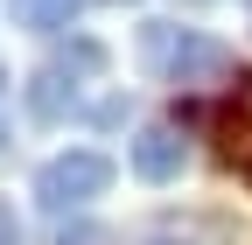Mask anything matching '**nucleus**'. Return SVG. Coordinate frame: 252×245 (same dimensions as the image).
Segmentation results:
<instances>
[{
	"label": "nucleus",
	"mask_w": 252,
	"mask_h": 245,
	"mask_svg": "<svg viewBox=\"0 0 252 245\" xmlns=\"http://www.w3.org/2000/svg\"><path fill=\"white\" fill-rule=\"evenodd\" d=\"M0 245H21V217H14V203H0Z\"/></svg>",
	"instance_id": "obj_10"
},
{
	"label": "nucleus",
	"mask_w": 252,
	"mask_h": 245,
	"mask_svg": "<svg viewBox=\"0 0 252 245\" xmlns=\"http://www.w3.org/2000/svg\"><path fill=\"white\" fill-rule=\"evenodd\" d=\"M0 147H7V126H0Z\"/></svg>",
	"instance_id": "obj_12"
},
{
	"label": "nucleus",
	"mask_w": 252,
	"mask_h": 245,
	"mask_svg": "<svg viewBox=\"0 0 252 245\" xmlns=\"http://www.w3.org/2000/svg\"><path fill=\"white\" fill-rule=\"evenodd\" d=\"M140 245H238V231L224 224V217H161V224H147L140 231Z\"/></svg>",
	"instance_id": "obj_4"
},
{
	"label": "nucleus",
	"mask_w": 252,
	"mask_h": 245,
	"mask_svg": "<svg viewBox=\"0 0 252 245\" xmlns=\"http://www.w3.org/2000/svg\"><path fill=\"white\" fill-rule=\"evenodd\" d=\"M56 70H63V77H98V70H105V49H98V42H70V49L56 56Z\"/></svg>",
	"instance_id": "obj_8"
},
{
	"label": "nucleus",
	"mask_w": 252,
	"mask_h": 245,
	"mask_svg": "<svg viewBox=\"0 0 252 245\" xmlns=\"http://www.w3.org/2000/svg\"><path fill=\"white\" fill-rule=\"evenodd\" d=\"M112 189V161L98 154V147H70V154H56L35 168V203L49 210V217H63V210H77L91 196Z\"/></svg>",
	"instance_id": "obj_1"
},
{
	"label": "nucleus",
	"mask_w": 252,
	"mask_h": 245,
	"mask_svg": "<svg viewBox=\"0 0 252 245\" xmlns=\"http://www.w3.org/2000/svg\"><path fill=\"white\" fill-rule=\"evenodd\" d=\"M238 175H245V182H252V154H245V161H238Z\"/></svg>",
	"instance_id": "obj_11"
},
{
	"label": "nucleus",
	"mask_w": 252,
	"mask_h": 245,
	"mask_svg": "<svg viewBox=\"0 0 252 245\" xmlns=\"http://www.w3.org/2000/svg\"><path fill=\"white\" fill-rule=\"evenodd\" d=\"M231 70V49L217 42V35H189L182 28V49H175V63H168V84H210V77H224Z\"/></svg>",
	"instance_id": "obj_3"
},
{
	"label": "nucleus",
	"mask_w": 252,
	"mask_h": 245,
	"mask_svg": "<svg viewBox=\"0 0 252 245\" xmlns=\"http://www.w3.org/2000/svg\"><path fill=\"white\" fill-rule=\"evenodd\" d=\"M175 49H182V28H175V21H147V28H140V70H154V77H168V63H175Z\"/></svg>",
	"instance_id": "obj_7"
},
{
	"label": "nucleus",
	"mask_w": 252,
	"mask_h": 245,
	"mask_svg": "<svg viewBox=\"0 0 252 245\" xmlns=\"http://www.w3.org/2000/svg\"><path fill=\"white\" fill-rule=\"evenodd\" d=\"M56 245H112V238H105L98 224H63V231H56Z\"/></svg>",
	"instance_id": "obj_9"
},
{
	"label": "nucleus",
	"mask_w": 252,
	"mask_h": 245,
	"mask_svg": "<svg viewBox=\"0 0 252 245\" xmlns=\"http://www.w3.org/2000/svg\"><path fill=\"white\" fill-rule=\"evenodd\" d=\"M0 91H7V70H0Z\"/></svg>",
	"instance_id": "obj_13"
},
{
	"label": "nucleus",
	"mask_w": 252,
	"mask_h": 245,
	"mask_svg": "<svg viewBox=\"0 0 252 245\" xmlns=\"http://www.w3.org/2000/svg\"><path fill=\"white\" fill-rule=\"evenodd\" d=\"M70 105H77V77H63L56 63H49V70H35V77H28V112H35V119H42V126H56V119H63V112H70Z\"/></svg>",
	"instance_id": "obj_5"
},
{
	"label": "nucleus",
	"mask_w": 252,
	"mask_h": 245,
	"mask_svg": "<svg viewBox=\"0 0 252 245\" xmlns=\"http://www.w3.org/2000/svg\"><path fill=\"white\" fill-rule=\"evenodd\" d=\"M14 28H35V35H56V28H70L77 0H7Z\"/></svg>",
	"instance_id": "obj_6"
},
{
	"label": "nucleus",
	"mask_w": 252,
	"mask_h": 245,
	"mask_svg": "<svg viewBox=\"0 0 252 245\" xmlns=\"http://www.w3.org/2000/svg\"><path fill=\"white\" fill-rule=\"evenodd\" d=\"M133 175L140 182H175L182 175V133L175 126H140L133 133Z\"/></svg>",
	"instance_id": "obj_2"
}]
</instances>
